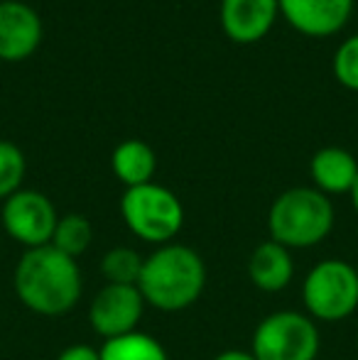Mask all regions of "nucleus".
<instances>
[{
  "label": "nucleus",
  "instance_id": "f257e3e1",
  "mask_svg": "<svg viewBox=\"0 0 358 360\" xmlns=\"http://www.w3.org/2000/svg\"><path fill=\"white\" fill-rule=\"evenodd\" d=\"M13 289L20 304L39 316H62L79 304L84 292L82 270L74 257L54 245L25 250L13 270Z\"/></svg>",
  "mask_w": 358,
  "mask_h": 360
},
{
  "label": "nucleus",
  "instance_id": "f03ea898",
  "mask_svg": "<svg viewBox=\"0 0 358 360\" xmlns=\"http://www.w3.org/2000/svg\"><path fill=\"white\" fill-rule=\"evenodd\" d=\"M206 287V265L189 245L167 243L145 257L138 289L145 304L165 314L184 311L199 302Z\"/></svg>",
  "mask_w": 358,
  "mask_h": 360
},
{
  "label": "nucleus",
  "instance_id": "7ed1b4c3",
  "mask_svg": "<svg viewBox=\"0 0 358 360\" xmlns=\"http://www.w3.org/2000/svg\"><path fill=\"white\" fill-rule=\"evenodd\" d=\"M336 214L329 196L314 186H295L272 201L268 211L270 240L287 250H307L326 240L334 228Z\"/></svg>",
  "mask_w": 358,
  "mask_h": 360
},
{
  "label": "nucleus",
  "instance_id": "20e7f679",
  "mask_svg": "<svg viewBox=\"0 0 358 360\" xmlns=\"http://www.w3.org/2000/svg\"><path fill=\"white\" fill-rule=\"evenodd\" d=\"M120 216L135 238L153 245H167L184 226V206L179 196L162 184H143L125 189Z\"/></svg>",
  "mask_w": 358,
  "mask_h": 360
},
{
  "label": "nucleus",
  "instance_id": "39448f33",
  "mask_svg": "<svg viewBox=\"0 0 358 360\" xmlns=\"http://www.w3.org/2000/svg\"><path fill=\"white\" fill-rule=\"evenodd\" d=\"M302 302L307 316L314 321L334 323L349 319L358 309L356 265L339 257L317 262L302 282Z\"/></svg>",
  "mask_w": 358,
  "mask_h": 360
},
{
  "label": "nucleus",
  "instance_id": "423d86ee",
  "mask_svg": "<svg viewBox=\"0 0 358 360\" xmlns=\"http://www.w3.org/2000/svg\"><path fill=\"white\" fill-rule=\"evenodd\" d=\"M319 328L302 311H272L255 326L250 353L255 360H317Z\"/></svg>",
  "mask_w": 358,
  "mask_h": 360
},
{
  "label": "nucleus",
  "instance_id": "0eeeda50",
  "mask_svg": "<svg viewBox=\"0 0 358 360\" xmlns=\"http://www.w3.org/2000/svg\"><path fill=\"white\" fill-rule=\"evenodd\" d=\"M0 221L15 243H20L25 250H32L52 243L59 216L44 194L34 189H20L3 201Z\"/></svg>",
  "mask_w": 358,
  "mask_h": 360
},
{
  "label": "nucleus",
  "instance_id": "6e6552de",
  "mask_svg": "<svg viewBox=\"0 0 358 360\" xmlns=\"http://www.w3.org/2000/svg\"><path fill=\"white\" fill-rule=\"evenodd\" d=\"M145 299L138 287L106 285L96 292L89 304V323L96 336L103 341L138 331V323L145 314Z\"/></svg>",
  "mask_w": 358,
  "mask_h": 360
},
{
  "label": "nucleus",
  "instance_id": "1a4fd4ad",
  "mask_svg": "<svg viewBox=\"0 0 358 360\" xmlns=\"http://www.w3.org/2000/svg\"><path fill=\"white\" fill-rule=\"evenodd\" d=\"M42 20L20 0H0V59L23 62L42 44Z\"/></svg>",
  "mask_w": 358,
  "mask_h": 360
},
{
  "label": "nucleus",
  "instance_id": "9d476101",
  "mask_svg": "<svg viewBox=\"0 0 358 360\" xmlns=\"http://www.w3.org/2000/svg\"><path fill=\"white\" fill-rule=\"evenodd\" d=\"M280 15L307 37H331L351 18L354 0H277Z\"/></svg>",
  "mask_w": 358,
  "mask_h": 360
},
{
  "label": "nucleus",
  "instance_id": "9b49d317",
  "mask_svg": "<svg viewBox=\"0 0 358 360\" xmlns=\"http://www.w3.org/2000/svg\"><path fill=\"white\" fill-rule=\"evenodd\" d=\"M277 0H221V27L238 44L260 42L277 18Z\"/></svg>",
  "mask_w": 358,
  "mask_h": 360
},
{
  "label": "nucleus",
  "instance_id": "f8f14e48",
  "mask_svg": "<svg viewBox=\"0 0 358 360\" xmlns=\"http://www.w3.org/2000/svg\"><path fill=\"white\" fill-rule=\"evenodd\" d=\"M248 277L260 292L275 294L287 289L295 277L292 250H287L285 245L275 240H265L255 245V250L248 257Z\"/></svg>",
  "mask_w": 358,
  "mask_h": 360
},
{
  "label": "nucleus",
  "instance_id": "ddd939ff",
  "mask_svg": "<svg viewBox=\"0 0 358 360\" xmlns=\"http://www.w3.org/2000/svg\"><path fill=\"white\" fill-rule=\"evenodd\" d=\"M314 189L321 194H351L358 176V162L344 147H321L309 162Z\"/></svg>",
  "mask_w": 358,
  "mask_h": 360
},
{
  "label": "nucleus",
  "instance_id": "4468645a",
  "mask_svg": "<svg viewBox=\"0 0 358 360\" xmlns=\"http://www.w3.org/2000/svg\"><path fill=\"white\" fill-rule=\"evenodd\" d=\"M110 169H113L115 179L123 181L125 189H133V186L153 181L155 169H158V157H155L153 147L143 140H125L110 155Z\"/></svg>",
  "mask_w": 358,
  "mask_h": 360
},
{
  "label": "nucleus",
  "instance_id": "2eb2a0df",
  "mask_svg": "<svg viewBox=\"0 0 358 360\" xmlns=\"http://www.w3.org/2000/svg\"><path fill=\"white\" fill-rule=\"evenodd\" d=\"M98 353L101 360H170L162 343L143 331H133L103 341Z\"/></svg>",
  "mask_w": 358,
  "mask_h": 360
},
{
  "label": "nucleus",
  "instance_id": "dca6fc26",
  "mask_svg": "<svg viewBox=\"0 0 358 360\" xmlns=\"http://www.w3.org/2000/svg\"><path fill=\"white\" fill-rule=\"evenodd\" d=\"M91 240H94V228H91L89 218L82 214H67L59 216L49 245H54L59 252L77 260L79 255H84L91 248Z\"/></svg>",
  "mask_w": 358,
  "mask_h": 360
},
{
  "label": "nucleus",
  "instance_id": "f3484780",
  "mask_svg": "<svg viewBox=\"0 0 358 360\" xmlns=\"http://www.w3.org/2000/svg\"><path fill=\"white\" fill-rule=\"evenodd\" d=\"M145 257L133 248H110L101 260V272L106 277V285H128L138 287L140 275H143Z\"/></svg>",
  "mask_w": 358,
  "mask_h": 360
},
{
  "label": "nucleus",
  "instance_id": "a211bd4d",
  "mask_svg": "<svg viewBox=\"0 0 358 360\" xmlns=\"http://www.w3.org/2000/svg\"><path fill=\"white\" fill-rule=\"evenodd\" d=\"M27 162L25 155L15 143L0 140V201L10 199L15 191L23 189Z\"/></svg>",
  "mask_w": 358,
  "mask_h": 360
},
{
  "label": "nucleus",
  "instance_id": "6ab92c4d",
  "mask_svg": "<svg viewBox=\"0 0 358 360\" xmlns=\"http://www.w3.org/2000/svg\"><path fill=\"white\" fill-rule=\"evenodd\" d=\"M334 76L341 86L358 91V34L349 37L334 54Z\"/></svg>",
  "mask_w": 358,
  "mask_h": 360
},
{
  "label": "nucleus",
  "instance_id": "aec40b11",
  "mask_svg": "<svg viewBox=\"0 0 358 360\" xmlns=\"http://www.w3.org/2000/svg\"><path fill=\"white\" fill-rule=\"evenodd\" d=\"M57 360H101V353L94 346H87V343H74V346L64 348Z\"/></svg>",
  "mask_w": 358,
  "mask_h": 360
},
{
  "label": "nucleus",
  "instance_id": "412c9836",
  "mask_svg": "<svg viewBox=\"0 0 358 360\" xmlns=\"http://www.w3.org/2000/svg\"><path fill=\"white\" fill-rule=\"evenodd\" d=\"M214 360H255V356L250 351L231 348V351H224V353H219V356H214Z\"/></svg>",
  "mask_w": 358,
  "mask_h": 360
},
{
  "label": "nucleus",
  "instance_id": "4be33fe9",
  "mask_svg": "<svg viewBox=\"0 0 358 360\" xmlns=\"http://www.w3.org/2000/svg\"><path fill=\"white\" fill-rule=\"evenodd\" d=\"M351 204H354V209H356V214H358V176H356V184H354V189H351Z\"/></svg>",
  "mask_w": 358,
  "mask_h": 360
},
{
  "label": "nucleus",
  "instance_id": "5701e85b",
  "mask_svg": "<svg viewBox=\"0 0 358 360\" xmlns=\"http://www.w3.org/2000/svg\"><path fill=\"white\" fill-rule=\"evenodd\" d=\"M356 272H358V262H356Z\"/></svg>",
  "mask_w": 358,
  "mask_h": 360
}]
</instances>
